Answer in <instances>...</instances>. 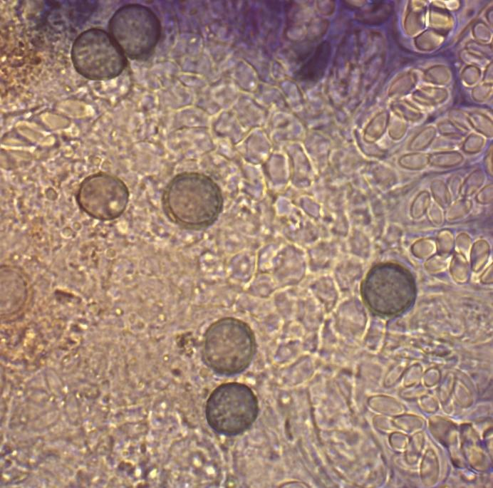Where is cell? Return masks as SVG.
<instances>
[{
  "mask_svg": "<svg viewBox=\"0 0 493 488\" xmlns=\"http://www.w3.org/2000/svg\"><path fill=\"white\" fill-rule=\"evenodd\" d=\"M256 352V340L250 326L233 317L222 318L209 326L202 341L204 363L220 375L244 371Z\"/></svg>",
  "mask_w": 493,
  "mask_h": 488,
  "instance_id": "1",
  "label": "cell"
},
{
  "mask_svg": "<svg viewBox=\"0 0 493 488\" xmlns=\"http://www.w3.org/2000/svg\"><path fill=\"white\" fill-rule=\"evenodd\" d=\"M259 402L253 390L240 383H227L210 393L205 416L210 428L218 434L234 436L248 430L259 414Z\"/></svg>",
  "mask_w": 493,
  "mask_h": 488,
  "instance_id": "2",
  "label": "cell"
},
{
  "mask_svg": "<svg viewBox=\"0 0 493 488\" xmlns=\"http://www.w3.org/2000/svg\"><path fill=\"white\" fill-rule=\"evenodd\" d=\"M71 56L76 71L93 81L114 78L127 66V57L109 33L98 28L77 36Z\"/></svg>",
  "mask_w": 493,
  "mask_h": 488,
  "instance_id": "3",
  "label": "cell"
},
{
  "mask_svg": "<svg viewBox=\"0 0 493 488\" xmlns=\"http://www.w3.org/2000/svg\"><path fill=\"white\" fill-rule=\"evenodd\" d=\"M109 34L131 59L147 56L161 36V24L156 14L141 4H128L119 8L108 24Z\"/></svg>",
  "mask_w": 493,
  "mask_h": 488,
  "instance_id": "4",
  "label": "cell"
},
{
  "mask_svg": "<svg viewBox=\"0 0 493 488\" xmlns=\"http://www.w3.org/2000/svg\"><path fill=\"white\" fill-rule=\"evenodd\" d=\"M76 200L80 209L90 217L110 221L118 218L126 209L129 191L118 177L100 172L82 180Z\"/></svg>",
  "mask_w": 493,
  "mask_h": 488,
  "instance_id": "5",
  "label": "cell"
},
{
  "mask_svg": "<svg viewBox=\"0 0 493 488\" xmlns=\"http://www.w3.org/2000/svg\"><path fill=\"white\" fill-rule=\"evenodd\" d=\"M31 297V286L25 271L14 265L1 266V315L3 318L25 313Z\"/></svg>",
  "mask_w": 493,
  "mask_h": 488,
  "instance_id": "6",
  "label": "cell"
},
{
  "mask_svg": "<svg viewBox=\"0 0 493 488\" xmlns=\"http://www.w3.org/2000/svg\"><path fill=\"white\" fill-rule=\"evenodd\" d=\"M331 55V46L327 41L320 43L312 56L301 68L299 76L302 81L316 82L324 74Z\"/></svg>",
  "mask_w": 493,
  "mask_h": 488,
  "instance_id": "7",
  "label": "cell"
}]
</instances>
